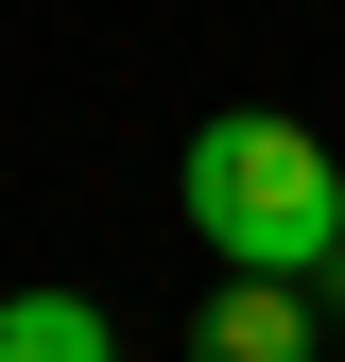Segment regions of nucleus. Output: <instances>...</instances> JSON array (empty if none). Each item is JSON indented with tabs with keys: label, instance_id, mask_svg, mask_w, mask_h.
<instances>
[{
	"label": "nucleus",
	"instance_id": "nucleus-4",
	"mask_svg": "<svg viewBox=\"0 0 345 362\" xmlns=\"http://www.w3.org/2000/svg\"><path fill=\"white\" fill-rule=\"evenodd\" d=\"M311 310H345V224H328V259H311Z\"/></svg>",
	"mask_w": 345,
	"mask_h": 362
},
{
	"label": "nucleus",
	"instance_id": "nucleus-1",
	"mask_svg": "<svg viewBox=\"0 0 345 362\" xmlns=\"http://www.w3.org/2000/svg\"><path fill=\"white\" fill-rule=\"evenodd\" d=\"M190 224H207V259L225 276H311L328 259V224H345V173L311 121H276V104H225V121H190Z\"/></svg>",
	"mask_w": 345,
	"mask_h": 362
},
{
	"label": "nucleus",
	"instance_id": "nucleus-2",
	"mask_svg": "<svg viewBox=\"0 0 345 362\" xmlns=\"http://www.w3.org/2000/svg\"><path fill=\"white\" fill-rule=\"evenodd\" d=\"M190 362H328L311 276H225V293L190 310Z\"/></svg>",
	"mask_w": 345,
	"mask_h": 362
},
{
	"label": "nucleus",
	"instance_id": "nucleus-3",
	"mask_svg": "<svg viewBox=\"0 0 345 362\" xmlns=\"http://www.w3.org/2000/svg\"><path fill=\"white\" fill-rule=\"evenodd\" d=\"M0 362H121V328L86 293H0Z\"/></svg>",
	"mask_w": 345,
	"mask_h": 362
}]
</instances>
